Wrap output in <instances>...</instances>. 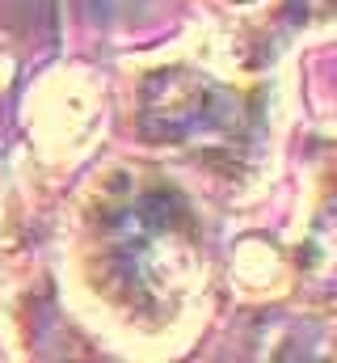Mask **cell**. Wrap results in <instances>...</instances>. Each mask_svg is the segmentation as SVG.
I'll return each instance as SVG.
<instances>
[{
	"label": "cell",
	"instance_id": "1",
	"mask_svg": "<svg viewBox=\"0 0 337 363\" xmlns=\"http://www.w3.org/2000/svg\"><path fill=\"white\" fill-rule=\"evenodd\" d=\"M236 118H241L236 93L198 72L168 68L144 85V127L156 140H173V144L224 140L236 127Z\"/></svg>",
	"mask_w": 337,
	"mask_h": 363
}]
</instances>
